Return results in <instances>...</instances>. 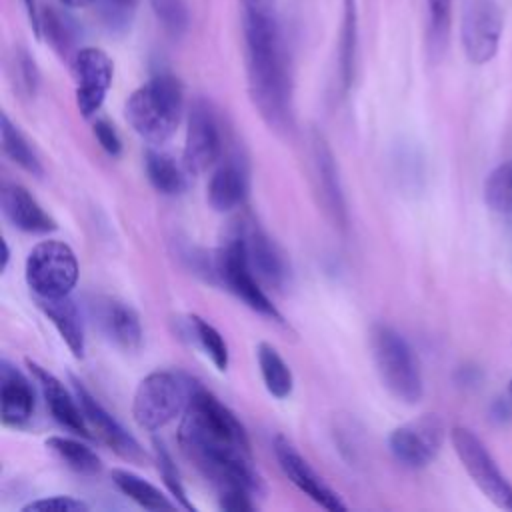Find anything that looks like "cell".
Masks as SVG:
<instances>
[{
  "label": "cell",
  "mask_w": 512,
  "mask_h": 512,
  "mask_svg": "<svg viewBox=\"0 0 512 512\" xmlns=\"http://www.w3.org/2000/svg\"><path fill=\"white\" fill-rule=\"evenodd\" d=\"M178 442L182 452L218 488L262 492L250 440L238 416L210 390L194 384L184 410Z\"/></svg>",
  "instance_id": "obj_1"
},
{
  "label": "cell",
  "mask_w": 512,
  "mask_h": 512,
  "mask_svg": "<svg viewBox=\"0 0 512 512\" xmlns=\"http://www.w3.org/2000/svg\"><path fill=\"white\" fill-rule=\"evenodd\" d=\"M248 92L260 118L274 132L294 126L292 74L280 26L270 8L244 10Z\"/></svg>",
  "instance_id": "obj_2"
},
{
  "label": "cell",
  "mask_w": 512,
  "mask_h": 512,
  "mask_svg": "<svg viewBox=\"0 0 512 512\" xmlns=\"http://www.w3.org/2000/svg\"><path fill=\"white\" fill-rule=\"evenodd\" d=\"M184 110V90L176 76L156 74L136 88L126 104L124 116L132 130L150 144H164L176 132Z\"/></svg>",
  "instance_id": "obj_3"
},
{
  "label": "cell",
  "mask_w": 512,
  "mask_h": 512,
  "mask_svg": "<svg viewBox=\"0 0 512 512\" xmlns=\"http://www.w3.org/2000/svg\"><path fill=\"white\" fill-rule=\"evenodd\" d=\"M370 348L376 372L386 390L406 404H416L424 394L418 358L408 340L388 324H374Z\"/></svg>",
  "instance_id": "obj_4"
},
{
  "label": "cell",
  "mask_w": 512,
  "mask_h": 512,
  "mask_svg": "<svg viewBox=\"0 0 512 512\" xmlns=\"http://www.w3.org/2000/svg\"><path fill=\"white\" fill-rule=\"evenodd\" d=\"M194 384L190 378L170 372L156 370L144 376L134 392L132 416L142 430L156 432L184 414L192 396Z\"/></svg>",
  "instance_id": "obj_5"
},
{
  "label": "cell",
  "mask_w": 512,
  "mask_h": 512,
  "mask_svg": "<svg viewBox=\"0 0 512 512\" xmlns=\"http://www.w3.org/2000/svg\"><path fill=\"white\" fill-rule=\"evenodd\" d=\"M212 266H214V276L224 284V288L232 292L238 300H242L250 310L258 312L268 320L282 322V314L266 296L258 276L250 266L240 226L232 228L226 234V238L222 240L220 248L214 254Z\"/></svg>",
  "instance_id": "obj_6"
},
{
  "label": "cell",
  "mask_w": 512,
  "mask_h": 512,
  "mask_svg": "<svg viewBox=\"0 0 512 512\" xmlns=\"http://www.w3.org/2000/svg\"><path fill=\"white\" fill-rule=\"evenodd\" d=\"M24 276L34 298L68 296L78 282L76 254L66 242L42 240L30 250Z\"/></svg>",
  "instance_id": "obj_7"
},
{
  "label": "cell",
  "mask_w": 512,
  "mask_h": 512,
  "mask_svg": "<svg viewBox=\"0 0 512 512\" xmlns=\"http://www.w3.org/2000/svg\"><path fill=\"white\" fill-rule=\"evenodd\" d=\"M450 442L478 490L498 508L512 512V486L482 440L472 430L456 426L450 430Z\"/></svg>",
  "instance_id": "obj_8"
},
{
  "label": "cell",
  "mask_w": 512,
  "mask_h": 512,
  "mask_svg": "<svg viewBox=\"0 0 512 512\" xmlns=\"http://www.w3.org/2000/svg\"><path fill=\"white\" fill-rule=\"evenodd\" d=\"M222 150L224 132L218 110L210 100L196 98L188 110L182 164L188 174H200L220 160Z\"/></svg>",
  "instance_id": "obj_9"
},
{
  "label": "cell",
  "mask_w": 512,
  "mask_h": 512,
  "mask_svg": "<svg viewBox=\"0 0 512 512\" xmlns=\"http://www.w3.org/2000/svg\"><path fill=\"white\" fill-rule=\"evenodd\" d=\"M308 156H310V178L318 202L324 214L334 226L346 230L348 226V208L344 198V188L340 182V172L330 144L320 132H312L308 138Z\"/></svg>",
  "instance_id": "obj_10"
},
{
  "label": "cell",
  "mask_w": 512,
  "mask_h": 512,
  "mask_svg": "<svg viewBox=\"0 0 512 512\" xmlns=\"http://www.w3.org/2000/svg\"><path fill=\"white\" fill-rule=\"evenodd\" d=\"M504 30L502 8L496 0H470L462 14V48L472 64L490 62Z\"/></svg>",
  "instance_id": "obj_11"
},
{
  "label": "cell",
  "mask_w": 512,
  "mask_h": 512,
  "mask_svg": "<svg viewBox=\"0 0 512 512\" xmlns=\"http://www.w3.org/2000/svg\"><path fill=\"white\" fill-rule=\"evenodd\" d=\"M444 442V424L436 414H422L398 428L388 436L392 456L406 468L428 466Z\"/></svg>",
  "instance_id": "obj_12"
},
{
  "label": "cell",
  "mask_w": 512,
  "mask_h": 512,
  "mask_svg": "<svg viewBox=\"0 0 512 512\" xmlns=\"http://www.w3.org/2000/svg\"><path fill=\"white\" fill-rule=\"evenodd\" d=\"M72 70L76 78V106L84 118H92L112 86L114 62L102 48L84 46L74 54Z\"/></svg>",
  "instance_id": "obj_13"
},
{
  "label": "cell",
  "mask_w": 512,
  "mask_h": 512,
  "mask_svg": "<svg viewBox=\"0 0 512 512\" xmlns=\"http://www.w3.org/2000/svg\"><path fill=\"white\" fill-rule=\"evenodd\" d=\"M272 448L280 470L302 494L326 510H346V504L340 500V496L324 482V478L308 464V460L290 444L288 438L278 434L272 442Z\"/></svg>",
  "instance_id": "obj_14"
},
{
  "label": "cell",
  "mask_w": 512,
  "mask_h": 512,
  "mask_svg": "<svg viewBox=\"0 0 512 512\" xmlns=\"http://www.w3.org/2000/svg\"><path fill=\"white\" fill-rule=\"evenodd\" d=\"M72 384H74V394L82 406V412H84V418H86L90 430L96 432V436L124 460L144 462L146 452L138 444V440L130 432L124 430V426L88 392V388L80 380L72 378Z\"/></svg>",
  "instance_id": "obj_15"
},
{
  "label": "cell",
  "mask_w": 512,
  "mask_h": 512,
  "mask_svg": "<svg viewBox=\"0 0 512 512\" xmlns=\"http://www.w3.org/2000/svg\"><path fill=\"white\" fill-rule=\"evenodd\" d=\"M90 312L100 332L114 346L124 352L140 350L144 332L138 312L128 302L114 296H98L90 302Z\"/></svg>",
  "instance_id": "obj_16"
},
{
  "label": "cell",
  "mask_w": 512,
  "mask_h": 512,
  "mask_svg": "<svg viewBox=\"0 0 512 512\" xmlns=\"http://www.w3.org/2000/svg\"><path fill=\"white\" fill-rule=\"evenodd\" d=\"M28 368H30L36 384L42 390L44 402H46L52 418L66 430H70L82 438H90L92 430L84 418V412H82V406H80L76 394L72 396L68 392V388L52 372L38 366L36 362L28 360Z\"/></svg>",
  "instance_id": "obj_17"
},
{
  "label": "cell",
  "mask_w": 512,
  "mask_h": 512,
  "mask_svg": "<svg viewBox=\"0 0 512 512\" xmlns=\"http://www.w3.org/2000/svg\"><path fill=\"white\" fill-rule=\"evenodd\" d=\"M238 226L246 244L250 266L258 280L270 288H282L288 280V266L276 242L254 222H240Z\"/></svg>",
  "instance_id": "obj_18"
},
{
  "label": "cell",
  "mask_w": 512,
  "mask_h": 512,
  "mask_svg": "<svg viewBox=\"0 0 512 512\" xmlns=\"http://www.w3.org/2000/svg\"><path fill=\"white\" fill-rule=\"evenodd\" d=\"M0 208L6 220L28 234L54 232L56 220L38 204V200L20 184L6 182L0 192Z\"/></svg>",
  "instance_id": "obj_19"
},
{
  "label": "cell",
  "mask_w": 512,
  "mask_h": 512,
  "mask_svg": "<svg viewBox=\"0 0 512 512\" xmlns=\"http://www.w3.org/2000/svg\"><path fill=\"white\" fill-rule=\"evenodd\" d=\"M248 166L242 156L232 154L220 162L206 186V200L216 212H230L248 196Z\"/></svg>",
  "instance_id": "obj_20"
},
{
  "label": "cell",
  "mask_w": 512,
  "mask_h": 512,
  "mask_svg": "<svg viewBox=\"0 0 512 512\" xmlns=\"http://www.w3.org/2000/svg\"><path fill=\"white\" fill-rule=\"evenodd\" d=\"M0 404L2 422L10 428H22L34 414V388L30 380L8 360L0 364Z\"/></svg>",
  "instance_id": "obj_21"
},
{
  "label": "cell",
  "mask_w": 512,
  "mask_h": 512,
  "mask_svg": "<svg viewBox=\"0 0 512 512\" xmlns=\"http://www.w3.org/2000/svg\"><path fill=\"white\" fill-rule=\"evenodd\" d=\"M38 308L46 314V318L52 322V326L58 330L60 338L68 346V350L76 356H84L86 348V336H84V322L82 314L76 306V302L68 296L60 298H36Z\"/></svg>",
  "instance_id": "obj_22"
},
{
  "label": "cell",
  "mask_w": 512,
  "mask_h": 512,
  "mask_svg": "<svg viewBox=\"0 0 512 512\" xmlns=\"http://www.w3.org/2000/svg\"><path fill=\"white\" fill-rule=\"evenodd\" d=\"M114 486L128 496L132 502H136L138 506L146 508V510H174L178 508L176 500H170L160 488H156L154 484H150L148 480H144L142 476L130 472V470H122L116 468L110 474Z\"/></svg>",
  "instance_id": "obj_23"
},
{
  "label": "cell",
  "mask_w": 512,
  "mask_h": 512,
  "mask_svg": "<svg viewBox=\"0 0 512 512\" xmlns=\"http://www.w3.org/2000/svg\"><path fill=\"white\" fill-rule=\"evenodd\" d=\"M144 170L150 180V184L166 196H178L186 190L188 170L174 162L170 154L158 152V150H146L144 156Z\"/></svg>",
  "instance_id": "obj_24"
},
{
  "label": "cell",
  "mask_w": 512,
  "mask_h": 512,
  "mask_svg": "<svg viewBox=\"0 0 512 512\" xmlns=\"http://www.w3.org/2000/svg\"><path fill=\"white\" fill-rule=\"evenodd\" d=\"M256 358L266 390L274 398H288L294 388V376L286 360L280 356V352L272 344L260 342L256 348Z\"/></svg>",
  "instance_id": "obj_25"
},
{
  "label": "cell",
  "mask_w": 512,
  "mask_h": 512,
  "mask_svg": "<svg viewBox=\"0 0 512 512\" xmlns=\"http://www.w3.org/2000/svg\"><path fill=\"white\" fill-rule=\"evenodd\" d=\"M356 46H358V4L356 0H344L340 44H338V70H340V82L344 90H348L354 80Z\"/></svg>",
  "instance_id": "obj_26"
},
{
  "label": "cell",
  "mask_w": 512,
  "mask_h": 512,
  "mask_svg": "<svg viewBox=\"0 0 512 512\" xmlns=\"http://www.w3.org/2000/svg\"><path fill=\"white\" fill-rule=\"evenodd\" d=\"M46 448L60 460L64 462L70 470L86 476H94L102 470V460L98 454L88 448L84 442L68 436H50L46 440Z\"/></svg>",
  "instance_id": "obj_27"
},
{
  "label": "cell",
  "mask_w": 512,
  "mask_h": 512,
  "mask_svg": "<svg viewBox=\"0 0 512 512\" xmlns=\"http://www.w3.org/2000/svg\"><path fill=\"white\" fill-rule=\"evenodd\" d=\"M0 140H2V152L10 162H14L16 166H20L32 176L40 178L44 174V168L34 148L30 146L28 138L20 132L16 124H12V120L6 114H2L0 118Z\"/></svg>",
  "instance_id": "obj_28"
},
{
  "label": "cell",
  "mask_w": 512,
  "mask_h": 512,
  "mask_svg": "<svg viewBox=\"0 0 512 512\" xmlns=\"http://www.w3.org/2000/svg\"><path fill=\"white\" fill-rule=\"evenodd\" d=\"M188 334L196 340V344L202 348V352L212 360V364L224 372L228 368L230 362V354H228V344L224 340V336L204 318L190 314L188 320Z\"/></svg>",
  "instance_id": "obj_29"
},
{
  "label": "cell",
  "mask_w": 512,
  "mask_h": 512,
  "mask_svg": "<svg viewBox=\"0 0 512 512\" xmlns=\"http://www.w3.org/2000/svg\"><path fill=\"white\" fill-rule=\"evenodd\" d=\"M40 36H44L62 58L70 56L76 44V30L72 22L54 8H46L40 14Z\"/></svg>",
  "instance_id": "obj_30"
},
{
  "label": "cell",
  "mask_w": 512,
  "mask_h": 512,
  "mask_svg": "<svg viewBox=\"0 0 512 512\" xmlns=\"http://www.w3.org/2000/svg\"><path fill=\"white\" fill-rule=\"evenodd\" d=\"M486 204L498 212H512V158L490 172L484 184Z\"/></svg>",
  "instance_id": "obj_31"
},
{
  "label": "cell",
  "mask_w": 512,
  "mask_h": 512,
  "mask_svg": "<svg viewBox=\"0 0 512 512\" xmlns=\"http://www.w3.org/2000/svg\"><path fill=\"white\" fill-rule=\"evenodd\" d=\"M154 458H156V466H158V472L164 480V486L168 488L170 496L178 502V506L186 508V510H194V504L188 500V494L184 490V484H182V478H180V472L172 460V454L168 452V448L164 446L162 440L154 438Z\"/></svg>",
  "instance_id": "obj_32"
},
{
  "label": "cell",
  "mask_w": 512,
  "mask_h": 512,
  "mask_svg": "<svg viewBox=\"0 0 512 512\" xmlns=\"http://www.w3.org/2000/svg\"><path fill=\"white\" fill-rule=\"evenodd\" d=\"M154 16L162 24V28L178 38L188 30L190 24V12L186 0H148Z\"/></svg>",
  "instance_id": "obj_33"
},
{
  "label": "cell",
  "mask_w": 512,
  "mask_h": 512,
  "mask_svg": "<svg viewBox=\"0 0 512 512\" xmlns=\"http://www.w3.org/2000/svg\"><path fill=\"white\" fill-rule=\"evenodd\" d=\"M136 2L138 0H100V14L104 24L114 32L126 30L130 26Z\"/></svg>",
  "instance_id": "obj_34"
},
{
  "label": "cell",
  "mask_w": 512,
  "mask_h": 512,
  "mask_svg": "<svg viewBox=\"0 0 512 512\" xmlns=\"http://www.w3.org/2000/svg\"><path fill=\"white\" fill-rule=\"evenodd\" d=\"M430 16V38L436 48H442L450 30L452 0H426Z\"/></svg>",
  "instance_id": "obj_35"
},
{
  "label": "cell",
  "mask_w": 512,
  "mask_h": 512,
  "mask_svg": "<svg viewBox=\"0 0 512 512\" xmlns=\"http://www.w3.org/2000/svg\"><path fill=\"white\" fill-rule=\"evenodd\" d=\"M14 72H16V84L18 90L24 96H34L38 90V82H40V74L38 68L34 64V60L30 58V54L26 50H18L14 56Z\"/></svg>",
  "instance_id": "obj_36"
},
{
  "label": "cell",
  "mask_w": 512,
  "mask_h": 512,
  "mask_svg": "<svg viewBox=\"0 0 512 512\" xmlns=\"http://www.w3.org/2000/svg\"><path fill=\"white\" fill-rule=\"evenodd\" d=\"M90 506L74 496H48L22 506V512H86Z\"/></svg>",
  "instance_id": "obj_37"
},
{
  "label": "cell",
  "mask_w": 512,
  "mask_h": 512,
  "mask_svg": "<svg viewBox=\"0 0 512 512\" xmlns=\"http://www.w3.org/2000/svg\"><path fill=\"white\" fill-rule=\"evenodd\" d=\"M94 136L106 154L118 156L122 152V140H120L116 128L108 120L100 118L94 122Z\"/></svg>",
  "instance_id": "obj_38"
},
{
  "label": "cell",
  "mask_w": 512,
  "mask_h": 512,
  "mask_svg": "<svg viewBox=\"0 0 512 512\" xmlns=\"http://www.w3.org/2000/svg\"><path fill=\"white\" fill-rule=\"evenodd\" d=\"M218 504L222 510L228 512H250L256 510V502L252 500L254 494L244 492V490H224L218 492Z\"/></svg>",
  "instance_id": "obj_39"
},
{
  "label": "cell",
  "mask_w": 512,
  "mask_h": 512,
  "mask_svg": "<svg viewBox=\"0 0 512 512\" xmlns=\"http://www.w3.org/2000/svg\"><path fill=\"white\" fill-rule=\"evenodd\" d=\"M24 8H26V14H28V20H30V26L34 30V34L40 38V12H38V6H36V0H22Z\"/></svg>",
  "instance_id": "obj_40"
},
{
  "label": "cell",
  "mask_w": 512,
  "mask_h": 512,
  "mask_svg": "<svg viewBox=\"0 0 512 512\" xmlns=\"http://www.w3.org/2000/svg\"><path fill=\"white\" fill-rule=\"evenodd\" d=\"M244 10H266L270 8V0H242Z\"/></svg>",
  "instance_id": "obj_41"
},
{
  "label": "cell",
  "mask_w": 512,
  "mask_h": 512,
  "mask_svg": "<svg viewBox=\"0 0 512 512\" xmlns=\"http://www.w3.org/2000/svg\"><path fill=\"white\" fill-rule=\"evenodd\" d=\"M60 2L66 4V6H72V8H80V6H88V4H92L96 0H60Z\"/></svg>",
  "instance_id": "obj_42"
},
{
  "label": "cell",
  "mask_w": 512,
  "mask_h": 512,
  "mask_svg": "<svg viewBox=\"0 0 512 512\" xmlns=\"http://www.w3.org/2000/svg\"><path fill=\"white\" fill-rule=\"evenodd\" d=\"M8 260H10V250H8V244H6V240H2V270H6V266H8Z\"/></svg>",
  "instance_id": "obj_43"
},
{
  "label": "cell",
  "mask_w": 512,
  "mask_h": 512,
  "mask_svg": "<svg viewBox=\"0 0 512 512\" xmlns=\"http://www.w3.org/2000/svg\"><path fill=\"white\" fill-rule=\"evenodd\" d=\"M508 392H510V396H512V380H510V386H508Z\"/></svg>",
  "instance_id": "obj_44"
}]
</instances>
